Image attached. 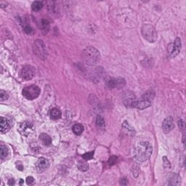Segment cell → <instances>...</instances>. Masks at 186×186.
<instances>
[{
    "label": "cell",
    "mask_w": 186,
    "mask_h": 186,
    "mask_svg": "<svg viewBox=\"0 0 186 186\" xmlns=\"http://www.w3.org/2000/svg\"><path fill=\"white\" fill-rule=\"evenodd\" d=\"M96 124L98 127H100V128H104L105 126V121H104L103 118L100 116H97V119H96Z\"/></svg>",
    "instance_id": "obj_23"
},
{
    "label": "cell",
    "mask_w": 186,
    "mask_h": 186,
    "mask_svg": "<svg viewBox=\"0 0 186 186\" xmlns=\"http://www.w3.org/2000/svg\"><path fill=\"white\" fill-rule=\"evenodd\" d=\"M35 72H36V68L34 67L31 65H27L22 68L20 76L23 79L29 81L34 77Z\"/></svg>",
    "instance_id": "obj_7"
},
{
    "label": "cell",
    "mask_w": 186,
    "mask_h": 186,
    "mask_svg": "<svg viewBox=\"0 0 186 186\" xmlns=\"http://www.w3.org/2000/svg\"><path fill=\"white\" fill-rule=\"evenodd\" d=\"M170 185H180L181 183L180 177L178 175H177L176 174H175V175H173V177H172L171 180H170Z\"/></svg>",
    "instance_id": "obj_22"
},
{
    "label": "cell",
    "mask_w": 186,
    "mask_h": 186,
    "mask_svg": "<svg viewBox=\"0 0 186 186\" xmlns=\"http://www.w3.org/2000/svg\"><path fill=\"white\" fill-rule=\"evenodd\" d=\"M116 161H117V157L114 156H110V159H108V163L110 165H113V164H116Z\"/></svg>",
    "instance_id": "obj_29"
},
{
    "label": "cell",
    "mask_w": 186,
    "mask_h": 186,
    "mask_svg": "<svg viewBox=\"0 0 186 186\" xmlns=\"http://www.w3.org/2000/svg\"><path fill=\"white\" fill-rule=\"evenodd\" d=\"M175 128V124H174L173 118L172 116H168L164 120L162 124L163 131L165 134H167L172 131Z\"/></svg>",
    "instance_id": "obj_10"
},
{
    "label": "cell",
    "mask_w": 186,
    "mask_h": 186,
    "mask_svg": "<svg viewBox=\"0 0 186 186\" xmlns=\"http://www.w3.org/2000/svg\"><path fill=\"white\" fill-rule=\"evenodd\" d=\"M163 163H164V166L166 169L171 168V164H170V161L167 159V156H164L163 157Z\"/></svg>",
    "instance_id": "obj_26"
},
{
    "label": "cell",
    "mask_w": 186,
    "mask_h": 186,
    "mask_svg": "<svg viewBox=\"0 0 186 186\" xmlns=\"http://www.w3.org/2000/svg\"><path fill=\"white\" fill-rule=\"evenodd\" d=\"M126 84L125 80L122 78H109L106 80V85L110 88H121Z\"/></svg>",
    "instance_id": "obj_8"
},
{
    "label": "cell",
    "mask_w": 186,
    "mask_h": 186,
    "mask_svg": "<svg viewBox=\"0 0 186 186\" xmlns=\"http://www.w3.org/2000/svg\"><path fill=\"white\" fill-rule=\"evenodd\" d=\"M72 130H73V133L77 135H79L84 132V127L81 124H75L72 127Z\"/></svg>",
    "instance_id": "obj_18"
},
{
    "label": "cell",
    "mask_w": 186,
    "mask_h": 186,
    "mask_svg": "<svg viewBox=\"0 0 186 186\" xmlns=\"http://www.w3.org/2000/svg\"><path fill=\"white\" fill-rule=\"evenodd\" d=\"M178 126H179L180 129L182 130V131H185V122L184 121V120L181 119L178 121Z\"/></svg>",
    "instance_id": "obj_28"
},
{
    "label": "cell",
    "mask_w": 186,
    "mask_h": 186,
    "mask_svg": "<svg viewBox=\"0 0 186 186\" xmlns=\"http://www.w3.org/2000/svg\"><path fill=\"white\" fill-rule=\"evenodd\" d=\"M43 7V2L39 1H36L32 4L31 8L34 12H38L41 10Z\"/></svg>",
    "instance_id": "obj_21"
},
{
    "label": "cell",
    "mask_w": 186,
    "mask_h": 186,
    "mask_svg": "<svg viewBox=\"0 0 186 186\" xmlns=\"http://www.w3.org/2000/svg\"><path fill=\"white\" fill-rule=\"evenodd\" d=\"M8 153L9 151L7 147L3 145H0V156H1V159H4L5 158H7Z\"/></svg>",
    "instance_id": "obj_20"
},
{
    "label": "cell",
    "mask_w": 186,
    "mask_h": 186,
    "mask_svg": "<svg viewBox=\"0 0 186 186\" xmlns=\"http://www.w3.org/2000/svg\"><path fill=\"white\" fill-rule=\"evenodd\" d=\"M122 127H124V128H125L126 130H128L129 132H132V133H135V130H134L133 127H132L131 126H130V124H129V123L127 122V121H125L124 123H123Z\"/></svg>",
    "instance_id": "obj_24"
},
{
    "label": "cell",
    "mask_w": 186,
    "mask_h": 186,
    "mask_svg": "<svg viewBox=\"0 0 186 186\" xmlns=\"http://www.w3.org/2000/svg\"><path fill=\"white\" fill-rule=\"evenodd\" d=\"M181 49V40L180 38H176L173 44L172 50L170 53V58H175L178 55Z\"/></svg>",
    "instance_id": "obj_12"
},
{
    "label": "cell",
    "mask_w": 186,
    "mask_h": 186,
    "mask_svg": "<svg viewBox=\"0 0 186 186\" xmlns=\"http://www.w3.org/2000/svg\"><path fill=\"white\" fill-rule=\"evenodd\" d=\"M7 3L6 2V1H0V6H1V8H4V7H7Z\"/></svg>",
    "instance_id": "obj_33"
},
{
    "label": "cell",
    "mask_w": 186,
    "mask_h": 186,
    "mask_svg": "<svg viewBox=\"0 0 186 186\" xmlns=\"http://www.w3.org/2000/svg\"><path fill=\"white\" fill-rule=\"evenodd\" d=\"M39 140L45 146H49L52 143L51 138L45 133H42L39 135Z\"/></svg>",
    "instance_id": "obj_16"
},
{
    "label": "cell",
    "mask_w": 186,
    "mask_h": 186,
    "mask_svg": "<svg viewBox=\"0 0 186 186\" xmlns=\"http://www.w3.org/2000/svg\"><path fill=\"white\" fill-rule=\"evenodd\" d=\"M93 156H94V151H90V152H88V153H84V154H83L82 157H83V159L85 160H90V159H93Z\"/></svg>",
    "instance_id": "obj_25"
},
{
    "label": "cell",
    "mask_w": 186,
    "mask_h": 186,
    "mask_svg": "<svg viewBox=\"0 0 186 186\" xmlns=\"http://www.w3.org/2000/svg\"><path fill=\"white\" fill-rule=\"evenodd\" d=\"M150 105H151V103H150V100L143 99V100H142L137 101L136 103L135 104V106H134V108L140 109V110H143V109L150 107Z\"/></svg>",
    "instance_id": "obj_15"
},
{
    "label": "cell",
    "mask_w": 186,
    "mask_h": 186,
    "mask_svg": "<svg viewBox=\"0 0 186 186\" xmlns=\"http://www.w3.org/2000/svg\"><path fill=\"white\" fill-rule=\"evenodd\" d=\"M20 130L23 135H28L33 132V124L29 121H25L22 123L20 126Z\"/></svg>",
    "instance_id": "obj_11"
},
{
    "label": "cell",
    "mask_w": 186,
    "mask_h": 186,
    "mask_svg": "<svg viewBox=\"0 0 186 186\" xmlns=\"http://www.w3.org/2000/svg\"><path fill=\"white\" fill-rule=\"evenodd\" d=\"M153 153V147L148 142H140L134 149L133 155L138 161H147Z\"/></svg>",
    "instance_id": "obj_1"
},
{
    "label": "cell",
    "mask_w": 186,
    "mask_h": 186,
    "mask_svg": "<svg viewBox=\"0 0 186 186\" xmlns=\"http://www.w3.org/2000/svg\"><path fill=\"white\" fill-rule=\"evenodd\" d=\"M1 133L4 134L9 131L11 128V122L9 119H6V118L1 117Z\"/></svg>",
    "instance_id": "obj_13"
},
{
    "label": "cell",
    "mask_w": 186,
    "mask_h": 186,
    "mask_svg": "<svg viewBox=\"0 0 186 186\" xmlns=\"http://www.w3.org/2000/svg\"><path fill=\"white\" fill-rule=\"evenodd\" d=\"M33 51L35 55L41 60H45L47 57V51L44 43L41 40L37 39L33 44Z\"/></svg>",
    "instance_id": "obj_3"
},
{
    "label": "cell",
    "mask_w": 186,
    "mask_h": 186,
    "mask_svg": "<svg viewBox=\"0 0 186 186\" xmlns=\"http://www.w3.org/2000/svg\"><path fill=\"white\" fill-rule=\"evenodd\" d=\"M0 93H1V101H4L8 99L9 95L5 91H4V90H1Z\"/></svg>",
    "instance_id": "obj_27"
},
{
    "label": "cell",
    "mask_w": 186,
    "mask_h": 186,
    "mask_svg": "<svg viewBox=\"0 0 186 186\" xmlns=\"http://www.w3.org/2000/svg\"><path fill=\"white\" fill-rule=\"evenodd\" d=\"M127 183H128V180H127V178L124 177L122 178V179H121V180H120V184L122 185H127Z\"/></svg>",
    "instance_id": "obj_32"
},
{
    "label": "cell",
    "mask_w": 186,
    "mask_h": 186,
    "mask_svg": "<svg viewBox=\"0 0 186 186\" xmlns=\"http://www.w3.org/2000/svg\"><path fill=\"white\" fill-rule=\"evenodd\" d=\"M142 35L149 42H154L157 39V32L151 25H144L142 28Z\"/></svg>",
    "instance_id": "obj_4"
},
{
    "label": "cell",
    "mask_w": 186,
    "mask_h": 186,
    "mask_svg": "<svg viewBox=\"0 0 186 186\" xmlns=\"http://www.w3.org/2000/svg\"><path fill=\"white\" fill-rule=\"evenodd\" d=\"M15 184V180H14V179H10L8 180V185H13Z\"/></svg>",
    "instance_id": "obj_34"
},
{
    "label": "cell",
    "mask_w": 186,
    "mask_h": 186,
    "mask_svg": "<svg viewBox=\"0 0 186 186\" xmlns=\"http://www.w3.org/2000/svg\"><path fill=\"white\" fill-rule=\"evenodd\" d=\"M49 167H50V163H49L48 160L45 158L41 157L36 161V169L39 173L44 172L45 170H47L49 168Z\"/></svg>",
    "instance_id": "obj_9"
},
{
    "label": "cell",
    "mask_w": 186,
    "mask_h": 186,
    "mask_svg": "<svg viewBox=\"0 0 186 186\" xmlns=\"http://www.w3.org/2000/svg\"><path fill=\"white\" fill-rule=\"evenodd\" d=\"M34 182V179L32 177H28L26 178V183L27 185H31Z\"/></svg>",
    "instance_id": "obj_31"
},
{
    "label": "cell",
    "mask_w": 186,
    "mask_h": 186,
    "mask_svg": "<svg viewBox=\"0 0 186 186\" xmlns=\"http://www.w3.org/2000/svg\"><path fill=\"white\" fill-rule=\"evenodd\" d=\"M40 92L41 91H40L39 87L38 86L33 84V85L26 87L23 90V95L28 100H32L36 99L39 97Z\"/></svg>",
    "instance_id": "obj_5"
},
{
    "label": "cell",
    "mask_w": 186,
    "mask_h": 186,
    "mask_svg": "<svg viewBox=\"0 0 186 186\" xmlns=\"http://www.w3.org/2000/svg\"><path fill=\"white\" fill-rule=\"evenodd\" d=\"M81 59L84 64L89 66H93L98 63L100 58V54L96 48L87 47L81 53Z\"/></svg>",
    "instance_id": "obj_2"
},
{
    "label": "cell",
    "mask_w": 186,
    "mask_h": 186,
    "mask_svg": "<svg viewBox=\"0 0 186 186\" xmlns=\"http://www.w3.org/2000/svg\"><path fill=\"white\" fill-rule=\"evenodd\" d=\"M122 101L126 107L134 108L138 100L133 93L130 91H126L123 94Z\"/></svg>",
    "instance_id": "obj_6"
},
{
    "label": "cell",
    "mask_w": 186,
    "mask_h": 186,
    "mask_svg": "<svg viewBox=\"0 0 186 186\" xmlns=\"http://www.w3.org/2000/svg\"><path fill=\"white\" fill-rule=\"evenodd\" d=\"M24 30L26 33H28V34H31V33H32V31H33V29H32L29 25L25 26L24 28Z\"/></svg>",
    "instance_id": "obj_30"
},
{
    "label": "cell",
    "mask_w": 186,
    "mask_h": 186,
    "mask_svg": "<svg viewBox=\"0 0 186 186\" xmlns=\"http://www.w3.org/2000/svg\"><path fill=\"white\" fill-rule=\"evenodd\" d=\"M78 169L81 172H87L89 170V164L87 162L83 161H80L78 163Z\"/></svg>",
    "instance_id": "obj_19"
},
{
    "label": "cell",
    "mask_w": 186,
    "mask_h": 186,
    "mask_svg": "<svg viewBox=\"0 0 186 186\" xmlns=\"http://www.w3.org/2000/svg\"><path fill=\"white\" fill-rule=\"evenodd\" d=\"M61 116H62V113L61 111L57 108H53V109H51L50 110V117L51 119L54 120H57L61 119Z\"/></svg>",
    "instance_id": "obj_17"
},
{
    "label": "cell",
    "mask_w": 186,
    "mask_h": 186,
    "mask_svg": "<svg viewBox=\"0 0 186 186\" xmlns=\"http://www.w3.org/2000/svg\"><path fill=\"white\" fill-rule=\"evenodd\" d=\"M38 26H39L40 31H41L44 34H46L50 31V22L47 20L42 19L38 24Z\"/></svg>",
    "instance_id": "obj_14"
}]
</instances>
